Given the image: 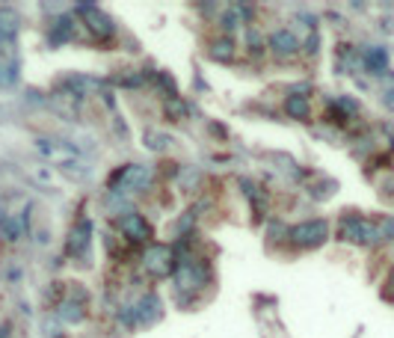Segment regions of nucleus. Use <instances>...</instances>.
Instances as JSON below:
<instances>
[{
  "instance_id": "f257e3e1",
  "label": "nucleus",
  "mask_w": 394,
  "mask_h": 338,
  "mask_svg": "<svg viewBox=\"0 0 394 338\" xmlns=\"http://www.w3.org/2000/svg\"><path fill=\"white\" fill-rule=\"evenodd\" d=\"M341 241H350V243H359V246H373L380 243V226L368 223L364 217L359 214H344L341 217Z\"/></svg>"
},
{
  "instance_id": "f03ea898",
  "label": "nucleus",
  "mask_w": 394,
  "mask_h": 338,
  "mask_svg": "<svg viewBox=\"0 0 394 338\" xmlns=\"http://www.w3.org/2000/svg\"><path fill=\"white\" fill-rule=\"evenodd\" d=\"M329 237V223L326 220H305L300 226L291 228V243L300 246V250H314V246H323Z\"/></svg>"
},
{
  "instance_id": "7ed1b4c3",
  "label": "nucleus",
  "mask_w": 394,
  "mask_h": 338,
  "mask_svg": "<svg viewBox=\"0 0 394 338\" xmlns=\"http://www.w3.org/2000/svg\"><path fill=\"white\" fill-rule=\"evenodd\" d=\"M143 267H145V273L154 276V279H163V276H172L175 270V252H172V246H149L143 255Z\"/></svg>"
},
{
  "instance_id": "20e7f679",
  "label": "nucleus",
  "mask_w": 394,
  "mask_h": 338,
  "mask_svg": "<svg viewBox=\"0 0 394 338\" xmlns=\"http://www.w3.org/2000/svg\"><path fill=\"white\" fill-rule=\"evenodd\" d=\"M211 279V270H208V264H196V261H184L178 270H175V285H178V291L184 294H196V291H202L205 285H208Z\"/></svg>"
},
{
  "instance_id": "39448f33",
  "label": "nucleus",
  "mask_w": 394,
  "mask_h": 338,
  "mask_svg": "<svg viewBox=\"0 0 394 338\" xmlns=\"http://www.w3.org/2000/svg\"><path fill=\"white\" fill-rule=\"evenodd\" d=\"M92 228H95V223L90 220V217H81V220L68 228L65 252H68V255H83L86 250H90V243H92Z\"/></svg>"
},
{
  "instance_id": "423d86ee",
  "label": "nucleus",
  "mask_w": 394,
  "mask_h": 338,
  "mask_svg": "<svg viewBox=\"0 0 394 338\" xmlns=\"http://www.w3.org/2000/svg\"><path fill=\"white\" fill-rule=\"evenodd\" d=\"M119 228H122V235H125L131 243H145V241L152 237V226H149V220H145V217H140V214H125L122 223H119Z\"/></svg>"
},
{
  "instance_id": "0eeeda50",
  "label": "nucleus",
  "mask_w": 394,
  "mask_h": 338,
  "mask_svg": "<svg viewBox=\"0 0 394 338\" xmlns=\"http://www.w3.org/2000/svg\"><path fill=\"white\" fill-rule=\"evenodd\" d=\"M81 9L86 12V24H90V30L95 36L107 39V36L116 33V24H113V18L107 12H101V9H95V6H81Z\"/></svg>"
},
{
  "instance_id": "6e6552de",
  "label": "nucleus",
  "mask_w": 394,
  "mask_h": 338,
  "mask_svg": "<svg viewBox=\"0 0 394 338\" xmlns=\"http://www.w3.org/2000/svg\"><path fill=\"white\" fill-rule=\"evenodd\" d=\"M163 317V300L157 294H145L143 300H136V321L154 324Z\"/></svg>"
},
{
  "instance_id": "1a4fd4ad",
  "label": "nucleus",
  "mask_w": 394,
  "mask_h": 338,
  "mask_svg": "<svg viewBox=\"0 0 394 338\" xmlns=\"http://www.w3.org/2000/svg\"><path fill=\"white\" fill-rule=\"evenodd\" d=\"M208 54H211V59H216V63H231L234 59V39L231 36L214 39V42L208 45Z\"/></svg>"
},
{
  "instance_id": "9d476101",
  "label": "nucleus",
  "mask_w": 394,
  "mask_h": 338,
  "mask_svg": "<svg viewBox=\"0 0 394 338\" xmlns=\"http://www.w3.org/2000/svg\"><path fill=\"white\" fill-rule=\"evenodd\" d=\"M270 48L279 57H291V54H297V48L300 42L293 39V33H288V30H279V33H273L270 36Z\"/></svg>"
},
{
  "instance_id": "9b49d317",
  "label": "nucleus",
  "mask_w": 394,
  "mask_h": 338,
  "mask_svg": "<svg viewBox=\"0 0 394 338\" xmlns=\"http://www.w3.org/2000/svg\"><path fill=\"white\" fill-rule=\"evenodd\" d=\"M364 68L373 74H386V68H388L386 48H368V51H364Z\"/></svg>"
},
{
  "instance_id": "f8f14e48",
  "label": "nucleus",
  "mask_w": 394,
  "mask_h": 338,
  "mask_svg": "<svg viewBox=\"0 0 394 338\" xmlns=\"http://www.w3.org/2000/svg\"><path fill=\"white\" fill-rule=\"evenodd\" d=\"M284 110L293 119H309V98L305 95H291L288 101H284Z\"/></svg>"
},
{
  "instance_id": "ddd939ff",
  "label": "nucleus",
  "mask_w": 394,
  "mask_h": 338,
  "mask_svg": "<svg viewBox=\"0 0 394 338\" xmlns=\"http://www.w3.org/2000/svg\"><path fill=\"white\" fill-rule=\"evenodd\" d=\"M83 300H65L63 303V309H60V315L65 317V321H81V317H83V306H81Z\"/></svg>"
},
{
  "instance_id": "4468645a",
  "label": "nucleus",
  "mask_w": 394,
  "mask_h": 338,
  "mask_svg": "<svg viewBox=\"0 0 394 338\" xmlns=\"http://www.w3.org/2000/svg\"><path fill=\"white\" fill-rule=\"evenodd\" d=\"M51 36H54V42H65V36H72V15H63Z\"/></svg>"
},
{
  "instance_id": "2eb2a0df",
  "label": "nucleus",
  "mask_w": 394,
  "mask_h": 338,
  "mask_svg": "<svg viewBox=\"0 0 394 338\" xmlns=\"http://www.w3.org/2000/svg\"><path fill=\"white\" fill-rule=\"evenodd\" d=\"M380 241H394V217H386L380 223Z\"/></svg>"
},
{
  "instance_id": "dca6fc26",
  "label": "nucleus",
  "mask_w": 394,
  "mask_h": 338,
  "mask_svg": "<svg viewBox=\"0 0 394 338\" xmlns=\"http://www.w3.org/2000/svg\"><path fill=\"white\" fill-rule=\"evenodd\" d=\"M145 146H149V148H157V152H163V148L169 146V140H166V137H154V134H145Z\"/></svg>"
},
{
  "instance_id": "f3484780",
  "label": "nucleus",
  "mask_w": 394,
  "mask_h": 338,
  "mask_svg": "<svg viewBox=\"0 0 394 338\" xmlns=\"http://www.w3.org/2000/svg\"><path fill=\"white\" fill-rule=\"evenodd\" d=\"M222 24H225V30H238V15L229 12V15L222 18Z\"/></svg>"
},
{
  "instance_id": "a211bd4d",
  "label": "nucleus",
  "mask_w": 394,
  "mask_h": 338,
  "mask_svg": "<svg viewBox=\"0 0 394 338\" xmlns=\"http://www.w3.org/2000/svg\"><path fill=\"white\" fill-rule=\"evenodd\" d=\"M382 104H386L388 110H394V86L388 89V92H382Z\"/></svg>"
},
{
  "instance_id": "6ab92c4d",
  "label": "nucleus",
  "mask_w": 394,
  "mask_h": 338,
  "mask_svg": "<svg viewBox=\"0 0 394 338\" xmlns=\"http://www.w3.org/2000/svg\"><path fill=\"white\" fill-rule=\"evenodd\" d=\"M249 45H252V48H261V33H255V30H249Z\"/></svg>"
},
{
  "instance_id": "aec40b11",
  "label": "nucleus",
  "mask_w": 394,
  "mask_h": 338,
  "mask_svg": "<svg viewBox=\"0 0 394 338\" xmlns=\"http://www.w3.org/2000/svg\"><path fill=\"white\" fill-rule=\"evenodd\" d=\"M9 335V326H0V338H6Z\"/></svg>"
}]
</instances>
